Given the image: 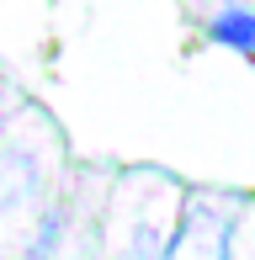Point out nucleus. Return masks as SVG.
<instances>
[{"label": "nucleus", "instance_id": "7ed1b4c3", "mask_svg": "<svg viewBox=\"0 0 255 260\" xmlns=\"http://www.w3.org/2000/svg\"><path fill=\"white\" fill-rule=\"evenodd\" d=\"M117 260H165V250H160L154 229H138V234H133V244H128Z\"/></svg>", "mask_w": 255, "mask_h": 260}, {"label": "nucleus", "instance_id": "f257e3e1", "mask_svg": "<svg viewBox=\"0 0 255 260\" xmlns=\"http://www.w3.org/2000/svg\"><path fill=\"white\" fill-rule=\"evenodd\" d=\"M229 244H234V207L192 191L165 239V260H229Z\"/></svg>", "mask_w": 255, "mask_h": 260}, {"label": "nucleus", "instance_id": "f03ea898", "mask_svg": "<svg viewBox=\"0 0 255 260\" xmlns=\"http://www.w3.org/2000/svg\"><path fill=\"white\" fill-rule=\"evenodd\" d=\"M207 38L224 43V48H239V53H255V11H224V16H213V27H207Z\"/></svg>", "mask_w": 255, "mask_h": 260}]
</instances>
